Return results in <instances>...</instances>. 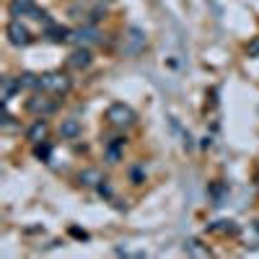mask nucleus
Segmentation results:
<instances>
[{"label":"nucleus","mask_w":259,"mask_h":259,"mask_svg":"<svg viewBox=\"0 0 259 259\" xmlns=\"http://www.w3.org/2000/svg\"><path fill=\"white\" fill-rule=\"evenodd\" d=\"M68 65L73 70H83V68H89L91 65V52H89V47H78L70 57H68Z\"/></svg>","instance_id":"obj_10"},{"label":"nucleus","mask_w":259,"mask_h":259,"mask_svg":"<svg viewBox=\"0 0 259 259\" xmlns=\"http://www.w3.org/2000/svg\"><path fill=\"white\" fill-rule=\"evenodd\" d=\"M47 133H50V124L45 122V117H39V119H34V122L26 127V140H29L31 145H36V143H41V140H47Z\"/></svg>","instance_id":"obj_8"},{"label":"nucleus","mask_w":259,"mask_h":259,"mask_svg":"<svg viewBox=\"0 0 259 259\" xmlns=\"http://www.w3.org/2000/svg\"><path fill=\"white\" fill-rule=\"evenodd\" d=\"M70 89H73V80L65 75L62 70H52V73L39 75V91H41V94L65 96V94H70Z\"/></svg>","instance_id":"obj_1"},{"label":"nucleus","mask_w":259,"mask_h":259,"mask_svg":"<svg viewBox=\"0 0 259 259\" xmlns=\"http://www.w3.org/2000/svg\"><path fill=\"white\" fill-rule=\"evenodd\" d=\"M106 122H109L112 127H117V130H124V127H133L138 122V114H135L133 106H127L122 101H114L109 109H106Z\"/></svg>","instance_id":"obj_2"},{"label":"nucleus","mask_w":259,"mask_h":259,"mask_svg":"<svg viewBox=\"0 0 259 259\" xmlns=\"http://www.w3.org/2000/svg\"><path fill=\"white\" fill-rule=\"evenodd\" d=\"M80 133H83V127H80L78 119H62V124H60V138L62 140H75Z\"/></svg>","instance_id":"obj_11"},{"label":"nucleus","mask_w":259,"mask_h":259,"mask_svg":"<svg viewBox=\"0 0 259 259\" xmlns=\"http://www.w3.org/2000/svg\"><path fill=\"white\" fill-rule=\"evenodd\" d=\"M8 13L13 18H24V16H31L34 18L39 13V8H36L34 0H11V3H8Z\"/></svg>","instance_id":"obj_7"},{"label":"nucleus","mask_w":259,"mask_h":259,"mask_svg":"<svg viewBox=\"0 0 259 259\" xmlns=\"http://www.w3.org/2000/svg\"><path fill=\"white\" fill-rule=\"evenodd\" d=\"M6 36H8V41L13 47H26V45H31V31L21 24V18H13L11 24L6 26Z\"/></svg>","instance_id":"obj_3"},{"label":"nucleus","mask_w":259,"mask_h":259,"mask_svg":"<svg viewBox=\"0 0 259 259\" xmlns=\"http://www.w3.org/2000/svg\"><path fill=\"white\" fill-rule=\"evenodd\" d=\"M70 233H73V236H78V239H89V233L80 231V228H70Z\"/></svg>","instance_id":"obj_19"},{"label":"nucleus","mask_w":259,"mask_h":259,"mask_svg":"<svg viewBox=\"0 0 259 259\" xmlns=\"http://www.w3.org/2000/svg\"><path fill=\"white\" fill-rule=\"evenodd\" d=\"M21 89H24V85H21V78H11V75H6V78H3V91H0V99L8 104Z\"/></svg>","instance_id":"obj_12"},{"label":"nucleus","mask_w":259,"mask_h":259,"mask_svg":"<svg viewBox=\"0 0 259 259\" xmlns=\"http://www.w3.org/2000/svg\"><path fill=\"white\" fill-rule=\"evenodd\" d=\"M21 85H24V89H36L39 91V75L24 73V75H21Z\"/></svg>","instance_id":"obj_17"},{"label":"nucleus","mask_w":259,"mask_h":259,"mask_svg":"<svg viewBox=\"0 0 259 259\" xmlns=\"http://www.w3.org/2000/svg\"><path fill=\"white\" fill-rule=\"evenodd\" d=\"M246 52H249V57H259V36H254L246 45Z\"/></svg>","instance_id":"obj_18"},{"label":"nucleus","mask_w":259,"mask_h":259,"mask_svg":"<svg viewBox=\"0 0 259 259\" xmlns=\"http://www.w3.org/2000/svg\"><path fill=\"white\" fill-rule=\"evenodd\" d=\"M34 156H36L39 161H50V156H52V145H50L47 140L36 143V145H34Z\"/></svg>","instance_id":"obj_16"},{"label":"nucleus","mask_w":259,"mask_h":259,"mask_svg":"<svg viewBox=\"0 0 259 259\" xmlns=\"http://www.w3.org/2000/svg\"><path fill=\"white\" fill-rule=\"evenodd\" d=\"M26 109L31 112V114H36V117H50V114H55L57 112V104L52 101V99H47L45 94H36L34 99H29V104H26Z\"/></svg>","instance_id":"obj_4"},{"label":"nucleus","mask_w":259,"mask_h":259,"mask_svg":"<svg viewBox=\"0 0 259 259\" xmlns=\"http://www.w3.org/2000/svg\"><path fill=\"white\" fill-rule=\"evenodd\" d=\"M210 233H221V236H233V233H239V226H236L233 221H215L207 226Z\"/></svg>","instance_id":"obj_13"},{"label":"nucleus","mask_w":259,"mask_h":259,"mask_svg":"<svg viewBox=\"0 0 259 259\" xmlns=\"http://www.w3.org/2000/svg\"><path fill=\"white\" fill-rule=\"evenodd\" d=\"M184 251H187L189 256H210V254H212L210 246L202 244V241H197V239H189V241L184 244Z\"/></svg>","instance_id":"obj_14"},{"label":"nucleus","mask_w":259,"mask_h":259,"mask_svg":"<svg viewBox=\"0 0 259 259\" xmlns=\"http://www.w3.org/2000/svg\"><path fill=\"white\" fill-rule=\"evenodd\" d=\"M70 29L68 26H60V24H50L47 29H45V36L50 39V41H55V45H65V41H70Z\"/></svg>","instance_id":"obj_9"},{"label":"nucleus","mask_w":259,"mask_h":259,"mask_svg":"<svg viewBox=\"0 0 259 259\" xmlns=\"http://www.w3.org/2000/svg\"><path fill=\"white\" fill-rule=\"evenodd\" d=\"M145 31L143 29H138V26H130L127 31H124V52L127 55H138L143 47H145Z\"/></svg>","instance_id":"obj_6"},{"label":"nucleus","mask_w":259,"mask_h":259,"mask_svg":"<svg viewBox=\"0 0 259 259\" xmlns=\"http://www.w3.org/2000/svg\"><path fill=\"white\" fill-rule=\"evenodd\" d=\"M78 179H80V184H85V187H99V184L104 182L99 168H85V171H80Z\"/></svg>","instance_id":"obj_15"},{"label":"nucleus","mask_w":259,"mask_h":259,"mask_svg":"<svg viewBox=\"0 0 259 259\" xmlns=\"http://www.w3.org/2000/svg\"><path fill=\"white\" fill-rule=\"evenodd\" d=\"M70 41L73 45H78V47H91V45H99L101 41V34L94 29V26H80V29H75L73 34H70Z\"/></svg>","instance_id":"obj_5"},{"label":"nucleus","mask_w":259,"mask_h":259,"mask_svg":"<svg viewBox=\"0 0 259 259\" xmlns=\"http://www.w3.org/2000/svg\"><path fill=\"white\" fill-rule=\"evenodd\" d=\"M99 192L104 194V197H112V189H109V187H106V184H99Z\"/></svg>","instance_id":"obj_20"}]
</instances>
